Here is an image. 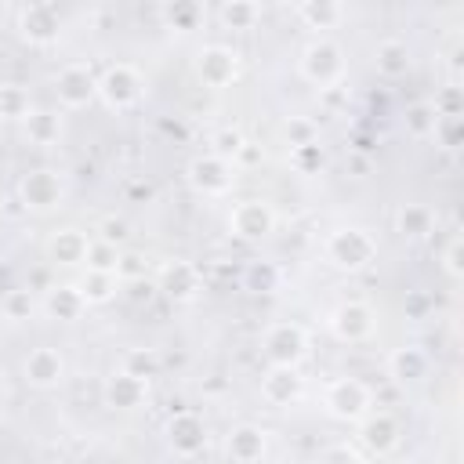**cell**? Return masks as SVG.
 <instances>
[{
  "label": "cell",
  "instance_id": "4fadbf2b",
  "mask_svg": "<svg viewBox=\"0 0 464 464\" xmlns=\"http://www.w3.org/2000/svg\"><path fill=\"white\" fill-rule=\"evenodd\" d=\"M65 196V185L54 170H29L22 178V203L29 210H54Z\"/></svg>",
  "mask_w": 464,
  "mask_h": 464
},
{
  "label": "cell",
  "instance_id": "ee69618b",
  "mask_svg": "<svg viewBox=\"0 0 464 464\" xmlns=\"http://www.w3.org/2000/svg\"><path fill=\"white\" fill-rule=\"evenodd\" d=\"M127 232H130V228H127V221H123V218H105V221H102V239H105V243H112V246H116V243H123V239H127Z\"/></svg>",
  "mask_w": 464,
  "mask_h": 464
},
{
  "label": "cell",
  "instance_id": "6da1fadb",
  "mask_svg": "<svg viewBox=\"0 0 464 464\" xmlns=\"http://www.w3.org/2000/svg\"><path fill=\"white\" fill-rule=\"evenodd\" d=\"M326 257L330 265H337L341 272H362L373 257H377V243L370 239V232L362 228H337L326 239Z\"/></svg>",
  "mask_w": 464,
  "mask_h": 464
},
{
  "label": "cell",
  "instance_id": "f35d334b",
  "mask_svg": "<svg viewBox=\"0 0 464 464\" xmlns=\"http://www.w3.org/2000/svg\"><path fill=\"white\" fill-rule=\"evenodd\" d=\"M276 268L268 265V261H250V268H246V286L250 290H272L276 286Z\"/></svg>",
  "mask_w": 464,
  "mask_h": 464
},
{
  "label": "cell",
  "instance_id": "ac0fdd59",
  "mask_svg": "<svg viewBox=\"0 0 464 464\" xmlns=\"http://www.w3.org/2000/svg\"><path fill=\"white\" fill-rule=\"evenodd\" d=\"M105 402L112 410H138L145 402V381L116 370L112 377H105Z\"/></svg>",
  "mask_w": 464,
  "mask_h": 464
},
{
  "label": "cell",
  "instance_id": "7bdbcfd3",
  "mask_svg": "<svg viewBox=\"0 0 464 464\" xmlns=\"http://www.w3.org/2000/svg\"><path fill=\"white\" fill-rule=\"evenodd\" d=\"M435 138H439L446 149H457V145H460V120H439V123H435Z\"/></svg>",
  "mask_w": 464,
  "mask_h": 464
},
{
  "label": "cell",
  "instance_id": "7402d4cb",
  "mask_svg": "<svg viewBox=\"0 0 464 464\" xmlns=\"http://www.w3.org/2000/svg\"><path fill=\"white\" fill-rule=\"evenodd\" d=\"M388 373L399 381V384H413L428 373V355L420 348H395L388 355Z\"/></svg>",
  "mask_w": 464,
  "mask_h": 464
},
{
  "label": "cell",
  "instance_id": "83f0119b",
  "mask_svg": "<svg viewBox=\"0 0 464 464\" xmlns=\"http://www.w3.org/2000/svg\"><path fill=\"white\" fill-rule=\"evenodd\" d=\"M218 18L225 22V29H254V22L261 18V7L250 0H225L218 7Z\"/></svg>",
  "mask_w": 464,
  "mask_h": 464
},
{
  "label": "cell",
  "instance_id": "1f68e13d",
  "mask_svg": "<svg viewBox=\"0 0 464 464\" xmlns=\"http://www.w3.org/2000/svg\"><path fill=\"white\" fill-rule=\"evenodd\" d=\"M160 14L170 29H196V22L203 18V7L192 4V0H178V4H167Z\"/></svg>",
  "mask_w": 464,
  "mask_h": 464
},
{
  "label": "cell",
  "instance_id": "d6986e66",
  "mask_svg": "<svg viewBox=\"0 0 464 464\" xmlns=\"http://www.w3.org/2000/svg\"><path fill=\"white\" fill-rule=\"evenodd\" d=\"M228 457L236 464H257L265 457V431L254 428V424H239L228 431V442H225Z\"/></svg>",
  "mask_w": 464,
  "mask_h": 464
},
{
  "label": "cell",
  "instance_id": "8992f818",
  "mask_svg": "<svg viewBox=\"0 0 464 464\" xmlns=\"http://www.w3.org/2000/svg\"><path fill=\"white\" fill-rule=\"evenodd\" d=\"M185 178H188V185H192L196 192H203V196H221V192L232 188V163L221 160V156H214V152H207V156H196V160L188 163Z\"/></svg>",
  "mask_w": 464,
  "mask_h": 464
},
{
  "label": "cell",
  "instance_id": "836d02e7",
  "mask_svg": "<svg viewBox=\"0 0 464 464\" xmlns=\"http://www.w3.org/2000/svg\"><path fill=\"white\" fill-rule=\"evenodd\" d=\"M283 138L290 141V149H301V145H315L319 138V127L308 120V116H290L283 123Z\"/></svg>",
  "mask_w": 464,
  "mask_h": 464
},
{
  "label": "cell",
  "instance_id": "ffe728a7",
  "mask_svg": "<svg viewBox=\"0 0 464 464\" xmlns=\"http://www.w3.org/2000/svg\"><path fill=\"white\" fill-rule=\"evenodd\" d=\"M47 254L54 265H83L87 257V236L80 228H58L47 243Z\"/></svg>",
  "mask_w": 464,
  "mask_h": 464
},
{
  "label": "cell",
  "instance_id": "5bb4252c",
  "mask_svg": "<svg viewBox=\"0 0 464 464\" xmlns=\"http://www.w3.org/2000/svg\"><path fill=\"white\" fill-rule=\"evenodd\" d=\"M330 326L341 341H366L373 334V308L362 304V301H344V304L334 308Z\"/></svg>",
  "mask_w": 464,
  "mask_h": 464
},
{
  "label": "cell",
  "instance_id": "2e32d148",
  "mask_svg": "<svg viewBox=\"0 0 464 464\" xmlns=\"http://www.w3.org/2000/svg\"><path fill=\"white\" fill-rule=\"evenodd\" d=\"M359 439L370 453H392L399 446V420L392 413H373V417H362L359 424Z\"/></svg>",
  "mask_w": 464,
  "mask_h": 464
},
{
  "label": "cell",
  "instance_id": "277c9868",
  "mask_svg": "<svg viewBox=\"0 0 464 464\" xmlns=\"http://www.w3.org/2000/svg\"><path fill=\"white\" fill-rule=\"evenodd\" d=\"M98 98L109 105V109H130L141 102V76L138 69L130 65H109L102 76H98Z\"/></svg>",
  "mask_w": 464,
  "mask_h": 464
},
{
  "label": "cell",
  "instance_id": "8fae6325",
  "mask_svg": "<svg viewBox=\"0 0 464 464\" xmlns=\"http://www.w3.org/2000/svg\"><path fill=\"white\" fill-rule=\"evenodd\" d=\"M196 72L207 87H228L239 72V54L232 47H221V44H210L199 51L196 58Z\"/></svg>",
  "mask_w": 464,
  "mask_h": 464
},
{
  "label": "cell",
  "instance_id": "3957f363",
  "mask_svg": "<svg viewBox=\"0 0 464 464\" xmlns=\"http://www.w3.org/2000/svg\"><path fill=\"white\" fill-rule=\"evenodd\" d=\"M261 348H265V359L272 366H297L308 352V337L297 323H276V326L265 330Z\"/></svg>",
  "mask_w": 464,
  "mask_h": 464
},
{
  "label": "cell",
  "instance_id": "d4e9b609",
  "mask_svg": "<svg viewBox=\"0 0 464 464\" xmlns=\"http://www.w3.org/2000/svg\"><path fill=\"white\" fill-rule=\"evenodd\" d=\"M25 138L33 145H54L62 138V116L58 112H47V109H33L25 120Z\"/></svg>",
  "mask_w": 464,
  "mask_h": 464
},
{
  "label": "cell",
  "instance_id": "60d3db41",
  "mask_svg": "<svg viewBox=\"0 0 464 464\" xmlns=\"http://www.w3.org/2000/svg\"><path fill=\"white\" fill-rule=\"evenodd\" d=\"M442 268L453 276V279H460L464 276V243L453 236L450 243H446V250H442Z\"/></svg>",
  "mask_w": 464,
  "mask_h": 464
},
{
  "label": "cell",
  "instance_id": "7dc6e473",
  "mask_svg": "<svg viewBox=\"0 0 464 464\" xmlns=\"http://www.w3.org/2000/svg\"><path fill=\"white\" fill-rule=\"evenodd\" d=\"M0 424H4V406H0Z\"/></svg>",
  "mask_w": 464,
  "mask_h": 464
},
{
  "label": "cell",
  "instance_id": "74e56055",
  "mask_svg": "<svg viewBox=\"0 0 464 464\" xmlns=\"http://www.w3.org/2000/svg\"><path fill=\"white\" fill-rule=\"evenodd\" d=\"M210 145H214V156H221V160H228V163H232L246 141H243V134H239L236 127H221V130L210 138Z\"/></svg>",
  "mask_w": 464,
  "mask_h": 464
},
{
  "label": "cell",
  "instance_id": "8d00e7d4",
  "mask_svg": "<svg viewBox=\"0 0 464 464\" xmlns=\"http://www.w3.org/2000/svg\"><path fill=\"white\" fill-rule=\"evenodd\" d=\"M33 312H36V301H33L29 290H7V297H4V319L25 323V319H33Z\"/></svg>",
  "mask_w": 464,
  "mask_h": 464
},
{
  "label": "cell",
  "instance_id": "9c48e42d",
  "mask_svg": "<svg viewBox=\"0 0 464 464\" xmlns=\"http://www.w3.org/2000/svg\"><path fill=\"white\" fill-rule=\"evenodd\" d=\"M54 91H58V102H62L65 109H83V105H91L94 94H98V76H94L87 65L76 62V65H65V69L58 72Z\"/></svg>",
  "mask_w": 464,
  "mask_h": 464
},
{
  "label": "cell",
  "instance_id": "d590c367",
  "mask_svg": "<svg viewBox=\"0 0 464 464\" xmlns=\"http://www.w3.org/2000/svg\"><path fill=\"white\" fill-rule=\"evenodd\" d=\"M431 109H435L439 120H460V112H464V94H460V87H457V83L442 87V91L435 94Z\"/></svg>",
  "mask_w": 464,
  "mask_h": 464
},
{
  "label": "cell",
  "instance_id": "ba28073f",
  "mask_svg": "<svg viewBox=\"0 0 464 464\" xmlns=\"http://www.w3.org/2000/svg\"><path fill=\"white\" fill-rule=\"evenodd\" d=\"M366 406H370V392L355 377H341V381H334L326 388V410L337 420H362L366 417Z\"/></svg>",
  "mask_w": 464,
  "mask_h": 464
},
{
  "label": "cell",
  "instance_id": "5b68a950",
  "mask_svg": "<svg viewBox=\"0 0 464 464\" xmlns=\"http://www.w3.org/2000/svg\"><path fill=\"white\" fill-rule=\"evenodd\" d=\"M62 33V14L54 4H25L18 11V36L33 47H51Z\"/></svg>",
  "mask_w": 464,
  "mask_h": 464
},
{
  "label": "cell",
  "instance_id": "e0dca14e",
  "mask_svg": "<svg viewBox=\"0 0 464 464\" xmlns=\"http://www.w3.org/2000/svg\"><path fill=\"white\" fill-rule=\"evenodd\" d=\"M261 395H265V402H272V406H290V402L301 395L297 366H272V370L261 377Z\"/></svg>",
  "mask_w": 464,
  "mask_h": 464
},
{
  "label": "cell",
  "instance_id": "30bf717a",
  "mask_svg": "<svg viewBox=\"0 0 464 464\" xmlns=\"http://www.w3.org/2000/svg\"><path fill=\"white\" fill-rule=\"evenodd\" d=\"M228 228L239 239H265L276 228V210L265 199H243V203H236V210L228 218Z\"/></svg>",
  "mask_w": 464,
  "mask_h": 464
},
{
  "label": "cell",
  "instance_id": "603a6c76",
  "mask_svg": "<svg viewBox=\"0 0 464 464\" xmlns=\"http://www.w3.org/2000/svg\"><path fill=\"white\" fill-rule=\"evenodd\" d=\"M297 18L308 29H334L344 18V7L334 4V0H301L297 4Z\"/></svg>",
  "mask_w": 464,
  "mask_h": 464
},
{
  "label": "cell",
  "instance_id": "4dcf8cb0",
  "mask_svg": "<svg viewBox=\"0 0 464 464\" xmlns=\"http://www.w3.org/2000/svg\"><path fill=\"white\" fill-rule=\"evenodd\" d=\"M435 123H439V116H435L431 102H413L406 109V134L410 138H431L435 134Z\"/></svg>",
  "mask_w": 464,
  "mask_h": 464
},
{
  "label": "cell",
  "instance_id": "e575fe53",
  "mask_svg": "<svg viewBox=\"0 0 464 464\" xmlns=\"http://www.w3.org/2000/svg\"><path fill=\"white\" fill-rule=\"evenodd\" d=\"M116 279H123V283L149 279V257H145L141 250H120V261H116Z\"/></svg>",
  "mask_w": 464,
  "mask_h": 464
},
{
  "label": "cell",
  "instance_id": "52a82bcc",
  "mask_svg": "<svg viewBox=\"0 0 464 464\" xmlns=\"http://www.w3.org/2000/svg\"><path fill=\"white\" fill-rule=\"evenodd\" d=\"M156 290H160L163 297H170L174 304H185V301L199 297V290H203V276H199V268L188 265V261H167V265L160 268Z\"/></svg>",
  "mask_w": 464,
  "mask_h": 464
},
{
  "label": "cell",
  "instance_id": "484cf974",
  "mask_svg": "<svg viewBox=\"0 0 464 464\" xmlns=\"http://www.w3.org/2000/svg\"><path fill=\"white\" fill-rule=\"evenodd\" d=\"M76 290H80L83 304H105V301L116 297L120 279H116L112 272H91V268H87V276L76 283Z\"/></svg>",
  "mask_w": 464,
  "mask_h": 464
},
{
  "label": "cell",
  "instance_id": "ab89813d",
  "mask_svg": "<svg viewBox=\"0 0 464 464\" xmlns=\"http://www.w3.org/2000/svg\"><path fill=\"white\" fill-rule=\"evenodd\" d=\"M290 152H294V167L301 174H312V170L323 167V149L319 145H301V149H290Z\"/></svg>",
  "mask_w": 464,
  "mask_h": 464
},
{
  "label": "cell",
  "instance_id": "7c38bea8",
  "mask_svg": "<svg viewBox=\"0 0 464 464\" xmlns=\"http://www.w3.org/2000/svg\"><path fill=\"white\" fill-rule=\"evenodd\" d=\"M167 442H170L174 453L196 457V453L207 446V424H203V417L192 413V410L174 413V417L167 420Z\"/></svg>",
  "mask_w": 464,
  "mask_h": 464
},
{
  "label": "cell",
  "instance_id": "f1b7e54d",
  "mask_svg": "<svg viewBox=\"0 0 464 464\" xmlns=\"http://www.w3.org/2000/svg\"><path fill=\"white\" fill-rule=\"evenodd\" d=\"M123 373H130V377H138V381H152L156 373H160V355L152 352V348H130L127 355H123Z\"/></svg>",
  "mask_w": 464,
  "mask_h": 464
},
{
  "label": "cell",
  "instance_id": "f546056e",
  "mask_svg": "<svg viewBox=\"0 0 464 464\" xmlns=\"http://www.w3.org/2000/svg\"><path fill=\"white\" fill-rule=\"evenodd\" d=\"M29 109V94L22 83H0V120H25Z\"/></svg>",
  "mask_w": 464,
  "mask_h": 464
},
{
  "label": "cell",
  "instance_id": "c3c4849f",
  "mask_svg": "<svg viewBox=\"0 0 464 464\" xmlns=\"http://www.w3.org/2000/svg\"><path fill=\"white\" fill-rule=\"evenodd\" d=\"M257 464H261V460H257Z\"/></svg>",
  "mask_w": 464,
  "mask_h": 464
},
{
  "label": "cell",
  "instance_id": "b9f144b4",
  "mask_svg": "<svg viewBox=\"0 0 464 464\" xmlns=\"http://www.w3.org/2000/svg\"><path fill=\"white\" fill-rule=\"evenodd\" d=\"M315 464H359V457L352 446H326Z\"/></svg>",
  "mask_w": 464,
  "mask_h": 464
},
{
  "label": "cell",
  "instance_id": "9a60e30c",
  "mask_svg": "<svg viewBox=\"0 0 464 464\" xmlns=\"http://www.w3.org/2000/svg\"><path fill=\"white\" fill-rule=\"evenodd\" d=\"M65 377V359L54 348H33L25 355V381L33 388H54Z\"/></svg>",
  "mask_w": 464,
  "mask_h": 464
},
{
  "label": "cell",
  "instance_id": "d6a6232c",
  "mask_svg": "<svg viewBox=\"0 0 464 464\" xmlns=\"http://www.w3.org/2000/svg\"><path fill=\"white\" fill-rule=\"evenodd\" d=\"M87 268L91 272H112L116 276V261H120V250L112 246V243H105V239H94V243H87Z\"/></svg>",
  "mask_w": 464,
  "mask_h": 464
},
{
  "label": "cell",
  "instance_id": "7a4b0ae2",
  "mask_svg": "<svg viewBox=\"0 0 464 464\" xmlns=\"http://www.w3.org/2000/svg\"><path fill=\"white\" fill-rule=\"evenodd\" d=\"M344 72V54L334 40H312L304 51H301V76L315 87H334Z\"/></svg>",
  "mask_w": 464,
  "mask_h": 464
},
{
  "label": "cell",
  "instance_id": "bcb514c9",
  "mask_svg": "<svg viewBox=\"0 0 464 464\" xmlns=\"http://www.w3.org/2000/svg\"><path fill=\"white\" fill-rule=\"evenodd\" d=\"M4 395H7V373L0 370V402H4Z\"/></svg>",
  "mask_w": 464,
  "mask_h": 464
},
{
  "label": "cell",
  "instance_id": "cb8c5ba5",
  "mask_svg": "<svg viewBox=\"0 0 464 464\" xmlns=\"http://www.w3.org/2000/svg\"><path fill=\"white\" fill-rule=\"evenodd\" d=\"M373 62H377V72L388 76V80H399V76L410 72V51H406V44H399V40H384V44H377Z\"/></svg>",
  "mask_w": 464,
  "mask_h": 464
},
{
  "label": "cell",
  "instance_id": "f6af8a7d",
  "mask_svg": "<svg viewBox=\"0 0 464 464\" xmlns=\"http://www.w3.org/2000/svg\"><path fill=\"white\" fill-rule=\"evenodd\" d=\"M127 290H130L134 301H152L156 297V283L152 279H134V283H127Z\"/></svg>",
  "mask_w": 464,
  "mask_h": 464
},
{
  "label": "cell",
  "instance_id": "44dd1931",
  "mask_svg": "<svg viewBox=\"0 0 464 464\" xmlns=\"http://www.w3.org/2000/svg\"><path fill=\"white\" fill-rule=\"evenodd\" d=\"M87 304H83V297H80V290L76 286H51L47 290V297H44V312H47V319H58V323H72V319H80V312H83Z\"/></svg>",
  "mask_w": 464,
  "mask_h": 464
},
{
  "label": "cell",
  "instance_id": "4316f807",
  "mask_svg": "<svg viewBox=\"0 0 464 464\" xmlns=\"http://www.w3.org/2000/svg\"><path fill=\"white\" fill-rule=\"evenodd\" d=\"M431 210L424 207V203H402L399 207V214H395V225H399V232L402 236H410V239H417V236H428L431 232Z\"/></svg>",
  "mask_w": 464,
  "mask_h": 464
}]
</instances>
